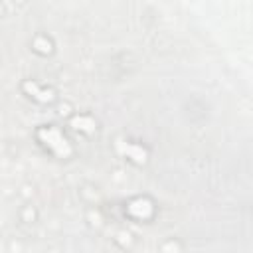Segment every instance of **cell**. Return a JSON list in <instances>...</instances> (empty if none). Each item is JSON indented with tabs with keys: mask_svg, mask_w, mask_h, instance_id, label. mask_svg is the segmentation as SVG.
<instances>
[{
	"mask_svg": "<svg viewBox=\"0 0 253 253\" xmlns=\"http://www.w3.org/2000/svg\"><path fill=\"white\" fill-rule=\"evenodd\" d=\"M34 134H36L38 144L53 158L69 160L75 156V148H73L71 140L65 136V132L57 125H40Z\"/></svg>",
	"mask_w": 253,
	"mask_h": 253,
	"instance_id": "6da1fadb",
	"label": "cell"
},
{
	"mask_svg": "<svg viewBox=\"0 0 253 253\" xmlns=\"http://www.w3.org/2000/svg\"><path fill=\"white\" fill-rule=\"evenodd\" d=\"M123 213H125V217H128V219L134 221V223H150V221L156 217V213H158V206H156V202H154L150 196H146V194H142V196H132V198H128V200L125 202Z\"/></svg>",
	"mask_w": 253,
	"mask_h": 253,
	"instance_id": "7a4b0ae2",
	"label": "cell"
},
{
	"mask_svg": "<svg viewBox=\"0 0 253 253\" xmlns=\"http://www.w3.org/2000/svg\"><path fill=\"white\" fill-rule=\"evenodd\" d=\"M20 89H22V93H24L30 101H34V103H38V105H55V103H57V93H55V89H53V87H47V85H40L38 81L26 79V81H22Z\"/></svg>",
	"mask_w": 253,
	"mask_h": 253,
	"instance_id": "3957f363",
	"label": "cell"
},
{
	"mask_svg": "<svg viewBox=\"0 0 253 253\" xmlns=\"http://www.w3.org/2000/svg\"><path fill=\"white\" fill-rule=\"evenodd\" d=\"M67 125H69L75 132L85 134V136H93V134L99 130V121H97L91 113H77V111H75V115H73L71 119H67Z\"/></svg>",
	"mask_w": 253,
	"mask_h": 253,
	"instance_id": "277c9868",
	"label": "cell"
},
{
	"mask_svg": "<svg viewBox=\"0 0 253 253\" xmlns=\"http://www.w3.org/2000/svg\"><path fill=\"white\" fill-rule=\"evenodd\" d=\"M30 51H34L38 57H51L55 53V42L49 34L45 32H38L32 36L30 40Z\"/></svg>",
	"mask_w": 253,
	"mask_h": 253,
	"instance_id": "5b68a950",
	"label": "cell"
},
{
	"mask_svg": "<svg viewBox=\"0 0 253 253\" xmlns=\"http://www.w3.org/2000/svg\"><path fill=\"white\" fill-rule=\"evenodd\" d=\"M113 243L119 245L123 251H130L132 245L136 243V239H134V233L132 231H128V229H117L115 235H113Z\"/></svg>",
	"mask_w": 253,
	"mask_h": 253,
	"instance_id": "8992f818",
	"label": "cell"
},
{
	"mask_svg": "<svg viewBox=\"0 0 253 253\" xmlns=\"http://www.w3.org/2000/svg\"><path fill=\"white\" fill-rule=\"evenodd\" d=\"M18 217H20V221L22 223H36L38 219H40V211H38V208L34 206V204H24L20 210H18Z\"/></svg>",
	"mask_w": 253,
	"mask_h": 253,
	"instance_id": "52a82bcc",
	"label": "cell"
},
{
	"mask_svg": "<svg viewBox=\"0 0 253 253\" xmlns=\"http://www.w3.org/2000/svg\"><path fill=\"white\" fill-rule=\"evenodd\" d=\"M158 253H184V243L178 237H166L158 243Z\"/></svg>",
	"mask_w": 253,
	"mask_h": 253,
	"instance_id": "ba28073f",
	"label": "cell"
},
{
	"mask_svg": "<svg viewBox=\"0 0 253 253\" xmlns=\"http://www.w3.org/2000/svg\"><path fill=\"white\" fill-rule=\"evenodd\" d=\"M87 221H89V225H91V227L101 229V227L105 225L107 217L103 215V211H101V210H99V206H97V208H89V210H87Z\"/></svg>",
	"mask_w": 253,
	"mask_h": 253,
	"instance_id": "9c48e42d",
	"label": "cell"
},
{
	"mask_svg": "<svg viewBox=\"0 0 253 253\" xmlns=\"http://www.w3.org/2000/svg\"><path fill=\"white\" fill-rule=\"evenodd\" d=\"M71 107H73V105H71L69 101H63V103H61V101H57V103H55L57 115H59V117H63L65 121H67V119H71V117L75 115V113H67V111H65V109H71Z\"/></svg>",
	"mask_w": 253,
	"mask_h": 253,
	"instance_id": "30bf717a",
	"label": "cell"
},
{
	"mask_svg": "<svg viewBox=\"0 0 253 253\" xmlns=\"http://www.w3.org/2000/svg\"><path fill=\"white\" fill-rule=\"evenodd\" d=\"M2 14H4V4H0V18H2Z\"/></svg>",
	"mask_w": 253,
	"mask_h": 253,
	"instance_id": "8fae6325",
	"label": "cell"
}]
</instances>
